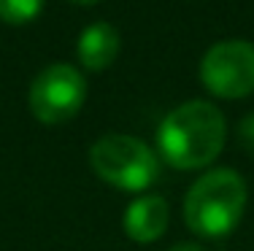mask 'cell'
I'll list each match as a JSON object with an SVG mask.
<instances>
[{"instance_id":"7","label":"cell","mask_w":254,"mask_h":251,"mask_svg":"<svg viewBox=\"0 0 254 251\" xmlns=\"http://www.w3.org/2000/svg\"><path fill=\"white\" fill-rule=\"evenodd\" d=\"M122 49V35L111 22H92L89 27L81 30L76 41V57L84 70L100 73L117 59Z\"/></svg>"},{"instance_id":"8","label":"cell","mask_w":254,"mask_h":251,"mask_svg":"<svg viewBox=\"0 0 254 251\" xmlns=\"http://www.w3.org/2000/svg\"><path fill=\"white\" fill-rule=\"evenodd\" d=\"M44 11V0H0V19L5 25H27Z\"/></svg>"},{"instance_id":"6","label":"cell","mask_w":254,"mask_h":251,"mask_svg":"<svg viewBox=\"0 0 254 251\" xmlns=\"http://www.w3.org/2000/svg\"><path fill=\"white\" fill-rule=\"evenodd\" d=\"M168 202L162 195H141L125 208L122 213V227L125 235L135 243H154L165 235L168 230Z\"/></svg>"},{"instance_id":"4","label":"cell","mask_w":254,"mask_h":251,"mask_svg":"<svg viewBox=\"0 0 254 251\" xmlns=\"http://www.w3.org/2000/svg\"><path fill=\"white\" fill-rule=\"evenodd\" d=\"M30 111L44 124H63L84 108L87 79L76 65H46L30 84Z\"/></svg>"},{"instance_id":"9","label":"cell","mask_w":254,"mask_h":251,"mask_svg":"<svg viewBox=\"0 0 254 251\" xmlns=\"http://www.w3.org/2000/svg\"><path fill=\"white\" fill-rule=\"evenodd\" d=\"M238 143L254 157V111L238 122Z\"/></svg>"},{"instance_id":"5","label":"cell","mask_w":254,"mask_h":251,"mask_svg":"<svg viewBox=\"0 0 254 251\" xmlns=\"http://www.w3.org/2000/svg\"><path fill=\"white\" fill-rule=\"evenodd\" d=\"M200 81L211 95L238 100L254 92V44L219 41L200 59Z\"/></svg>"},{"instance_id":"3","label":"cell","mask_w":254,"mask_h":251,"mask_svg":"<svg viewBox=\"0 0 254 251\" xmlns=\"http://www.w3.org/2000/svg\"><path fill=\"white\" fill-rule=\"evenodd\" d=\"M89 165L106 184L122 192H143L160 176V159L135 135L108 133L89 149Z\"/></svg>"},{"instance_id":"1","label":"cell","mask_w":254,"mask_h":251,"mask_svg":"<svg viewBox=\"0 0 254 251\" xmlns=\"http://www.w3.org/2000/svg\"><path fill=\"white\" fill-rule=\"evenodd\" d=\"M227 122L208 100H187L176 105L157 127L160 154L176 170L208 167L225 149Z\"/></svg>"},{"instance_id":"2","label":"cell","mask_w":254,"mask_h":251,"mask_svg":"<svg viewBox=\"0 0 254 251\" xmlns=\"http://www.w3.org/2000/svg\"><path fill=\"white\" fill-rule=\"evenodd\" d=\"M246 181L233 167L203 173L184 195V222L200 238H225L246 208Z\"/></svg>"},{"instance_id":"11","label":"cell","mask_w":254,"mask_h":251,"mask_svg":"<svg viewBox=\"0 0 254 251\" xmlns=\"http://www.w3.org/2000/svg\"><path fill=\"white\" fill-rule=\"evenodd\" d=\"M70 3H76V5H98L100 0H70Z\"/></svg>"},{"instance_id":"10","label":"cell","mask_w":254,"mask_h":251,"mask_svg":"<svg viewBox=\"0 0 254 251\" xmlns=\"http://www.w3.org/2000/svg\"><path fill=\"white\" fill-rule=\"evenodd\" d=\"M168 251H205L200 243H190V241H181V243H176V246H171Z\"/></svg>"}]
</instances>
